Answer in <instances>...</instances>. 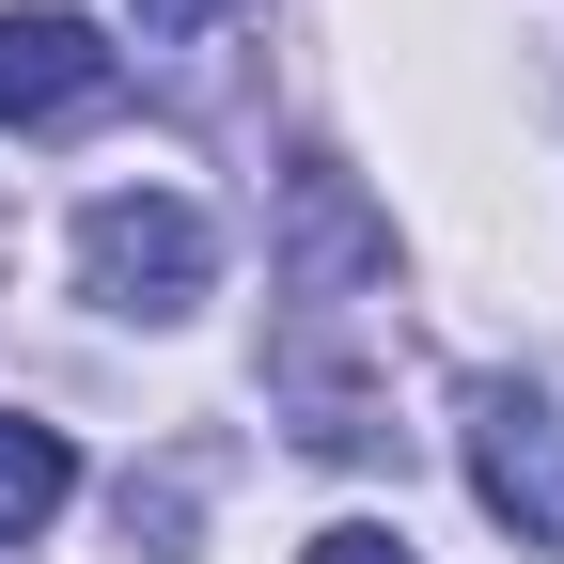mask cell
I'll list each match as a JSON object with an SVG mask.
<instances>
[{"instance_id":"4","label":"cell","mask_w":564,"mask_h":564,"mask_svg":"<svg viewBox=\"0 0 564 564\" xmlns=\"http://www.w3.org/2000/svg\"><path fill=\"white\" fill-rule=\"evenodd\" d=\"M63 486H79V455H63V423H0V533H47L63 518Z\"/></svg>"},{"instance_id":"3","label":"cell","mask_w":564,"mask_h":564,"mask_svg":"<svg viewBox=\"0 0 564 564\" xmlns=\"http://www.w3.org/2000/svg\"><path fill=\"white\" fill-rule=\"evenodd\" d=\"M110 79H126V47L95 17L0 0V126H79V110H110Z\"/></svg>"},{"instance_id":"2","label":"cell","mask_w":564,"mask_h":564,"mask_svg":"<svg viewBox=\"0 0 564 564\" xmlns=\"http://www.w3.org/2000/svg\"><path fill=\"white\" fill-rule=\"evenodd\" d=\"M455 455H470V502L502 518L518 549L564 564V408H549L533 377H470V392H455Z\"/></svg>"},{"instance_id":"6","label":"cell","mask_w":564,"mask_h":564,"mask_svg":"<svg viewBox=\"0 0 564 564\" xmlns=\"http://www.w3.org/2000/svg\"><path fill=\"white\" fill-rule=\"evenodd\" d=\"M299 564H408V533H377V518H329Z\"/></svg>"},{"instance_id":"7","label":"cell","mask_w":564,"mask_h":564,"mask_svg":"<svg viewBox=\"0 0 564 564\" xmlns=\"http://www.w3.org/2000/svg\"><path fill=\"white\" fill-rule=\"evenodd\" d=\"M236 0H141V32H220Z\"/></svg>"},{"instance_id":"1","label":"cell","mask_w":564,"mask_h":564,"mask_svg":"<svg viewBox=\"0 0 564 564\" xmlns=\"http://www.w3.org/2000/svg\"><path fill=\"white\" fill-rule=\"evenodd\" d=\"M79 282H95V314L173 329V314H204V282H220V220H204L188 188H110L79 220Z\"/></svg>"},{"instance_id":"5","label":"cell","mask_w":564,"mask_h":564,"mask_svg":"<svg viewBox=\"0 0 564 564\" xmlns=\"http://www.w3.org/2000/svg\"><path fill=\"white\" fill-rule=\"evenodd\" d=\"M188 518H204V455L126 470V549H141V564H188Z\"/></svg>"}]
</instances>
